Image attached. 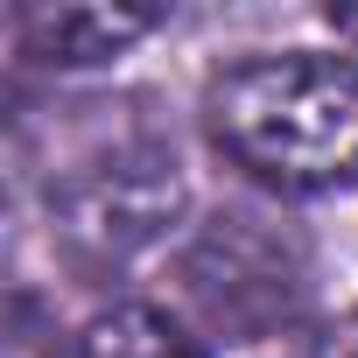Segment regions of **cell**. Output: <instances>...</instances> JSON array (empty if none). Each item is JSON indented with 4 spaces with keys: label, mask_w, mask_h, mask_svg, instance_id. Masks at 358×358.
I'll return each mask as SVG.
<instances>
[{
    "label": "cell",
    "mask_w": 358,
    "mask_h": 358,
    "mask_svg": "<svg viewBox=\"0 0 358 358\" xmlns=\"http://www.w3.org/2000/svg\"><path fill=\"white\" fill-rule=\"evenodd\" d=\"M211 148L281 197L358 183V64L323 50L246 57L204 85Z\"/></svg>",
    "instance_id": "obj_1"
},
{
    "label": "cell",
    "mask_w": 358,
    "mask_h": 358,
    "mask_svg": "<svg viewBox=\"0 0 358 358\" xmlns=\"http://www.w3.org/2000/svg\"><path fill=\"white\" fill-rule=\"evenodd\" d=\"M43 204L57 218V239L78 260L120 267L176 225L183 169H176V148L148 120H99L71 155L50 162Z\"/></svg>",
    "instance_id": "obj_2"
},
{
    "label": "cell",
    "mask_w": 358,
    "mask_h": 358,
    "mask_svg": "<svg viewBox=\"0 0 358 358\" xmlns=\"http://www.w3.org/2000/svg\"><path fill=\"white\" fill-rule=\"evenodd\" d=\"M183 295L232 344L281 337V330H295L302 295H309V246L288 225H274L267 211L232 204L183 246Z\"/></svg>",
    "instance_id": "obj_3"
},
{
    "label": "cell",
    "mask_w": 358,
    "mask_h": 358,
    "mask_svg": "<svg viewBox=\"0 0 358 358\" xmlns=\"http://www.w3.org/2000/svg\"><path fill=\"white\" fill-rule=\"evenodd\" d=\"M162 29L155 8H15V50L36 71H92Z\"/></svg>",
    "instance_id": "obj_4"
},
{
    "label": "cell",
    "mask_w": 358,
    "mask_h": 358,
    "mask_svg": "<svg viewBox=\"0 0 358 358\" xmlns=\"http://www.w3.org/2000/svg\"><path fill=\"white\" fill-rule=\"evenodd\" d=\"M64 358H211L204 337L155 302H106L64 337Z\"/></svg>",
    "instance_id": "obj_5"
},
{
    "label": "cell",
    "mask_w": 358,
    "mask_h": 358,
    "mask_svg": "<svg viewBox=\"0 0 358 358\" xmlns=\"http://www.w3.org/2000/svg\"><path fill=\"white\" fill-rule=\"evenodd\" d=\"M281 358H358V309H344V316H330L316 330H295L281 344Z\"/></svg>",
    "instance_id": "obj_6"
},
{
    "label": "cell",
    "mask_w": 358,
    "mask_h": 358,
    "mask_svg": "<svg viewBox=\"0 0 358 358\" xmlns=\"http://www.w3.org/2000/svg\"><path fill=\"white\" fill-rule=\"evenodd\" d=\"M323 22H330V29H337V36H344V43H358V8H330V15H323Z\"/></svg>",
    "instance_id": "obj_7"
}]
</instances>
